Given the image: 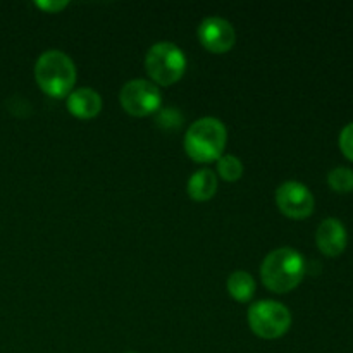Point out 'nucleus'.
Instances as JSON below:
<instances>
[{"label": "nucleus", "instance_id": "nucleus-1", "mask_svg": "<svg viewBox=\"0 0 353 353\" xmlns=\"http://www.w3.org/2000/svg\"><path fill=\"white\" fill-rule=\"evenodd\" d=\"M262 283L274 293H288L302 283L305 276V261L290 247L272 250L261 265Z\"/></svg>", "mask_w": 353, "mask_h": 353}, {"label": "nucleus", "instance_id": "nucleus-2", "mask_svg": "<svg viewBox=\"0 0 353 353\" xmlns=\"http://www.w3.org/2000/svg\"><path fill=\"white\" fill-rule=\"evenodd\" d=\"M228 131L217 117H200L185 134V150L195 162L219 161L226 148Z\"/></svg>", "mask_w": 353, "mask_h": 353}, {"label": "nucleus", "instance_id": "nucleus-3", "mask_svg": "<svg viewBox=\"0 0 353 353\" xmlns=\"http://www.w3.org/2000/svg\"><path fill=\"white\" fill-rule=\"evenodd\" d=\"M34 79L47 95L62 99L69 95L76 83V65L68 54L47 50L34 64Z\"/></svg>", "mask_w": 353, "mask_h": 353}, {"label": "nucleus", "instance_id": "nucleus-4", "mask_svg": "<svg viewBox=\"0 0 353 353\" xmlns=\"http://www.w3.org/2000/svg\"><path fill=\"white\" fill-rule=\"evenodd\" d=\"M145 69L152 83L171 86L183 78L186 71V57L178 45L171 41H159L148 48L145 55Z\"/></svg>", "mask_w": 353, "mask_h": 353}, {"label": "nucleus", "instance_id": "nucleus-5", "mask_svg": "<svg viewBox=\"0 0 353 353\" xmlns=\"http://www.w3.org/2000/svg\"><path fill=\"white\" fill-rule=\"evenodd\" d=\"M248 324L259 338L276 340L288 333L292 326V312L281 302L261 300L252 303L248 309Z\"/></svg>", "mask_w": 353, "mask_h": 353}, {"label": "nucleus", "instance_id": "nucleus-6", "mask_svg": "<svg viewBox=\"0 0 353 353\" xmlns=\"http://www.w3.org/2000/svg\"><path fill=\"white\" fill-rule=\"evenodd\" d=\"M119 102L128 114L143 117L161 109L162 95L155 83L148 79H131L121 88Z\"/></svg>", "mask_w": 353, "mask_h": 353}, {"label": "nucleus", "instance_id": "nucleus-7", "mask_svg": "<svg viewBox=\"0 0 353 353\" xmlns=\"http://www.w3.org/2000/svg\"><path fill=\"white\" fill-rule=\"evenodd\" d=\"M276 203L286 217L305 219L314 212V196L305 185L299 181H286L276 190Z\"/></svg>", "mask_w": 353, "mask_h": 353}, {"label": "nucleus", "instance_id": "nucleus-8", "mask_svg": "<svg viewBox=\"0 0 353 353\" xmlns=\"http://www.w3.org/2000/svg\"><path fill=\"white\" fill-rule=\"evenodd\" d=\"M199 40L203 47L214 54H224L231 50L236 41L233 24L219 16H210L200 23Z\"/></svg>", "mask_w": 353, "mask_h": 353}, {"label": "nucleus", "instance_id": "nucleus-9", "mask_svg": "<svg viewBox=\"0 0 353 353\" xmlns=\"http://www.w3.org/2000/svg\"><path fill=\"white\" fill-rule=\"evenodd\" d=\"M316 243L323 254L336 257L347 247V230L336 217H327L319 224L316 233Z\"/></svg>", "mask_w": 353, "mask_h": 353}, {"label": "nucleus", "instance_id": "nucleus-10", "mask_svg": "<svg viewBox=\"0 0 353 353\" xmlns=\"http://www.w3.org/2000/svg\"><path fill=\"white\" fill-rule=\"evenodd\" d=\"M68 110L79 119H92L102 110V97L88 86L78 88L68 95Z\"/></svg>", "mask_w": 353, "mask_h": 353}, {"label": "nucleus", "instance_id": "nucleus-11", "mask_svg": "<svg viewBox=\"0 0 353 353\" xmlns=\"http://www.w3.org/2000/svg\"><path fill=\"white\" fill-rule=\"evenodd\" d=\"M188 195L196 202L210 200L217 192V178L210 169H199L188 179Z\"/></svg>", "mask_w": 353, "mask_h": 353}, {"label": "nucleus", "instance_id": "nucleus-12", "mask_svg": "<svg viewBox=\"0 0 353 353\" xmlns=\"http://www.w3.org/2000/svg\"><path fill=\"white\" fill-rule=\"evenodd\" d=\"M228 293L233 296L236 302L247 303L255 295V279L247 271H234L228 278Z\"/></svg>", "mask_w": 353, "mask_h": 353}, {"label": "nucleus", "instance_id": "nucleus-13", "mask_svg": "<svg viewBox=\"0 0 353 353\" xmlns=\"http://www.w3.org/2000/svg\"><path fill=\"white\" fill-rule=\"evenodd\" d=\"M217 171H219V176L224 181L234 183L243 174V162L236 155H221L219 161H217Z\"/></svg>", "mask_w": 353, "mask_h": 353}, {"label": "nucleus", "instance_id": "nucleus-14", "mask_svg": "<svg viewBox=\"0 0 353 353\" xmlns=\"http://www.w3.org/2000/svg\"><path fill=\"white\" fill-rule=\"evenodd\" d=\"M327 183L333 190L340 193H348L353 190V171L348 168H334L327 174Z\"/></svg>", "mask_w": 353, "mask_h": 353}, {"label": "nucleus", "instance_id": "nucleus-15", "mask_svg": "<svg viewBox=\"0 0 353 353\" xmlns=\"http://www.w3.org/2000/svg\"><path fill=\"white\" fill-rule=\"evenodd\" d=\"M340 147L343 154L353 161V123L347 124L340 133Z\"/></svg>", "mask_w": 353, "mask_h": 353}, {"label": "nucleus", "instance_id": "nucleus-16", "mask_svg": "<svg viewBox=\"0 0 353 353\" xmlns=\"http://www.w3.org/2000/svg\"><path fill=\"white\" fill-rule=\"evenodd\" d=\"M34 6L40 7V9L47 10V12H59L61 9L68 7V2H34Z\"/></svg>", "mask_w": 353, "mask_h": 353}, {"label": "nucleus", "instance_id": "nucleus-17", "mask_svg": "<svg viewBox=\"0 0 353 353\" xmlns=\"http://www.w3.org/2000/svg\"><path fill=\"white\" fill-rule=\"evenodd\" d=\"M130 353H137V352H130Z\"/></svg>", "mask_w": 353, "mask_h": 353}]
</instances>
